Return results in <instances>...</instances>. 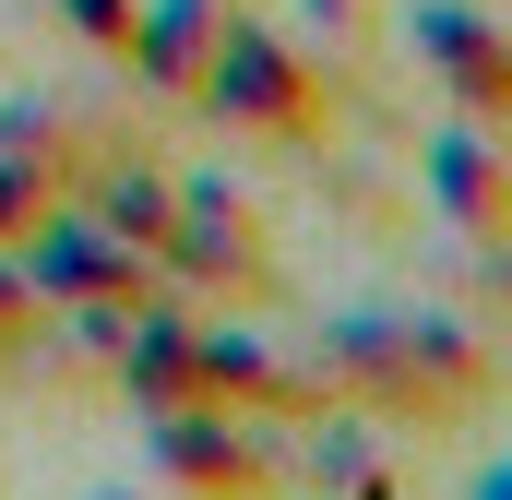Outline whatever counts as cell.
<instances>
[{"mask_svg": "<svg viewBox=\"0 0 512 500\" xmlns=\"http://www.w3.org/2000/svg\"><path fill=\"white\" fill-rule=\"evenodd\" d=\"M310 370L334 405H358L382 429H453L501 393V346L453 310H334L310 334Z\"/></svg>", "mask_w": 512, "mask_h": 500, "instance_id": "6da1fadb", "label": "cell"}, {"mask_svg": "<svg viewBox=\"0 0 512 500\" xmlns=\"http://www.w3.org/2000/svg\"><path fill=\"white\" fill-rule=\"evenodd\" d=\"M191 108H215L227 131H262V143H334V72H322V48H298L274 12L227 0Z\"/></svg>", "mask_w": 512, "mask_h": 500, "instance_id": "7a4b0ae2", "label": "cell"}, {"mask_svg": "<svg viewBox=\"0 0 512 500\" xmlns=\"http://www.w3.org/2000/svg\"><path fill=\"white\" fill-rule=\"evenodd\" d=\"M155 274H167V298H191V310H262V298H286V262H274L262 203L239 179H179V215H167V239H155Z\"/></svg>", "mask_w": 512, "mask_h": 500, "instance_id": "3957f363", "label": "cell"}, {"mask_svg": "<svg viewBox=\"0 0 512 500\" xmlns=\"http://www.w3.org/2000/svg\"><path fill=\"white\" fill-rule=\"evenodd\" d=\"M143 465H155L167 500H274L286 489V453L239 405H143Z\"/></svg>", "mask_w": 512, "mask_h": 500, "instance_id": "277c9868", "label": "cell"}, {"mask_svg": "<svg viewBox=\"0 0 512 500\" xmlns=\"http://www.w3.org/2000/svg\"><path fill=\"white\" fill-rule=\"evenodd\" d=\"M405 48L441 84V108L512 143V24L489 0H405Z\"/></svg>", "mask_w": 512, "mask_h": 500, "instance_id": "5b68a950", "label": "cell"}, {"mask_svg": "<svg viewBox=\"0 0 512 500\" xmlns=\"http://www.w3.org/2000/svg\"><path fill=\"white\" fill-rule=\"evenodd\" d=\"M417 179H429V203L465 227L477 250H512V143L477 120H441L417 143Z\"/></svg>", "mask_w": 512, "mask_h": 500, "instance_id": "8992f818", "label": "cell"}, {"mask_svg": "<svg viewBox=\"0 0 512 500\" xmlns=\"http://www.w3.org/2000/svg\"><path fill=\"white\" fill-rule=\"evenodd\" d=\"M215 24H227V0H143L120 72H131V84H155V96H191L203 60H215Z\"/></svg>", "mask_w": 512, "mask_h": 500, "instance_id": "52a82bcc", "label": "cell"}, {"mask_svg": "<svg viewBox=\"0 0 512 500\" xmlns=\"http://www.w3.org/2000/svg\"><path fill=\"white\" fill-rule=\"evenodd\" d=\"M286 36L346 60V48H370V0H286Z\"/></svg>", "mask_w": 512, "mask_h": 500, "instance_id": "ba28073f", "label": "cell"}, {"mask_svg": "<svg viewBox=\"0 0 512 500\" xmlns=\"http://www.w3.org/2000/svg\"><path fill=\"white\" fill-rule=\"evenodd\" d=\"M48 203H60V191H48V179H36V167H24V155H12V143H0V250L24 239V227H36V215H48Z\"/></svg>", "mask_w": 512, "mask_h": 500, "instance_id": "9c48e42d", "label": "cell"}, {"mask_svg": "<svg viewBox=\"0 0 512 500\" xmlns=\"http://www.w3.org/2000/svg\"><path fill=\"white\" fill-rule=\"evenodd\" d=\"M60 12H72V36H84V48L131 60V24H143V0H60Z\"/></svg>", "mask_w": 512, "mask_h": 500, "instance_id": "30bf717a", "label": "cell"}, {"mask_svg": "<svg viewBox=\"0 0 512 500\" xmlns=\"http://www.w3.org/2000/svg\"><path fill=\"white\" fill-rule=\"evenodd\" d=\"M477 500H512V465H489V477H477Z\"/></svg>", "mask_w": 512, "mask_h": 500, "instance_id": "8fae6325", "label": "cell"}]
</instances>
